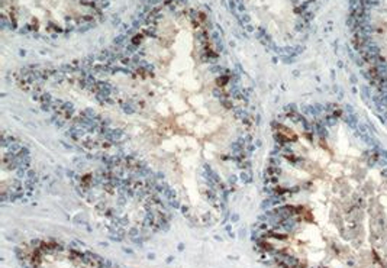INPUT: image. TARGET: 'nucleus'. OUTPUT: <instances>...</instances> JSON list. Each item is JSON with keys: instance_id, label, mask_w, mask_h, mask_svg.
Returning a JSON list of instances; mask_svg holds the SVG:
<instances>
[{"instance_id": "nucleus-1", "label": "nucleus", "mask_w": 387, "mask_h": 268, "mask_svg": "<svg viewBox=\"0 0 387 268\" xmlns=\"http://www.w3.org/2000/svg\"><path fill=\"white\" fill-rule=\"evenodd\" d=\"M19 80L83 148L147 170L190 206L221 204L244 180L247 97L205 15L186 3L155 6L105 60Z\"/></svg>"}, {"instance_id": "nucleus-2", "label": "nucleus", "mask_w": 387, "mask_h": 268, "mask_svg": "<svg viewBox=\"0 0 387 268\" xmlns=\"http://www.w3.org/2000/svg\"><path fill=\"white\" fill-rule=\"evenodd\" d=\"M106 6L108 0H2V18L16 32L54 38L88 29Z\"/></svg>"}]
</instances>
